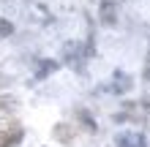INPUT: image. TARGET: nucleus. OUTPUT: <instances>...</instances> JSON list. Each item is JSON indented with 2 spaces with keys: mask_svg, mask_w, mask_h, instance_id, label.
Returning <instances> with one entry per match:
<instances>
[{
  "mask_svg": "<svg viewBox=\"0 0 150 147\" xmlns=\"http://www.w3.org/2000/svg\"><path fill=\"white\" fill-rule=\"evenodd\" d=\"M55 68H57V63H55V60H41V68H38V79H44V76H47L49 71H55Z\"/></svg>",
  "mask_w": 150,
  "mask_h": 147,
  "instance_id": "5",
  "label": "nucleus"
},
{
  "mask_svg": "<svg viewBox=\"0 0 150 147\" xmlns=\"http://www.w3.org/2000/svg\"><path fill=\"white\" fill-rule=\"evenodd\" d=\"M115 19H117V16H115V3L112 0H104L101 3V22L104 25H115Z\"/></svg>",
  "mask_w": 150,
  "mask_h": 147,
  "instance_id": "4",
  "label": "nucleus"
},
{
  "mask_svg": "<svg viewBox=\"0 0 150 147\" xmlns=\"http://www.w3.org/2000/svg\"><path fill=\"white\" fill-rule=\"evenodd\" d=\"M117 144L120 147H145V139L139 134H123V136H117Z\"/></svg>",
  "mask_w": 150,
  "mask_h": 147,
  "instance_id": "3",
  "label": "nucleus"
},
{
  "mask_svg": "<svg viewBox=\"0 0 150 147\" xmlns=\"http://www.w3.org/2000/svg\"><path fill=\"white\" fill-rule=\"evenodd\" d=\"M22 136H25L22 125H16V123L3 125V128H0V147H16L22 142Z\"/></svg>",
  "mask_w": 150,
  "mask_h": 147,
  "instance_id": "1",
  "label": "nucleus"
},
{
  "mask_svg": "<svg viewBox=\"0 0 150 147\" xmlns=\"http://www.w3.org/2000/svg\"><path fill=\"white\" fill-rule=\"evenodd\" d=\"M145 76H147V79H150V60H147V71H145Z\"/></svg>",
  "mask_w": 150,
  "mask_h": 147,
  "instance_id": "7",
  "label": "nucleus"
},
{
  "mask_svg": "<svg viewBox=\"0 0 150 147\" xmlns=\"http://www.w3.org/2000/svg\"><path fill=\"white\" fill-rule=\"evenodd\" d=\"M11 33H14V25L6 22V19H0V38H3V36H11Z\"/></svg>",
  "mask_w": 150,
  "mask_h": 147,
  "instance_id": "6",
  "label": "nucleus"
},
{
  "mask_svg": "<svg viewBox=\"0 0 150 147\" xmlns=\"http://www.w3.org/2000/svg\"><path fill=\"white\" fill-rule=\"evenodd\" d=\"M52 134H55V139H57V142H63V144H71V142H74V136H76V134H74V128H71V125H66V123H57Z\"/></svg>",
  "mask_w": 150,
  "mask_h": 147,
  "instance_id": "2",
  "label": "nucleus"
}]
</instances>
